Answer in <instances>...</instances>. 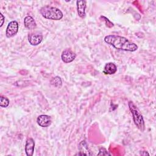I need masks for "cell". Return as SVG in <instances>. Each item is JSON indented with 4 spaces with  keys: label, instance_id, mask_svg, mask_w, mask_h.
Masks as SVG:
<instances>
[{
    "label": "cell",
    "instance_id": "1",
    "mask_svg": "<svg viewBox=\"0 0 156 156\" xmlns=\"http://www.w3.org/2000/svg\"><path fill=\"white\" fill-rule=\"evenodd\" d=\"M104 41L106 43L118 50L134 52L138 49V46L135 43L124 37L117 35H108L105 37Z\"/></svg>",
    "mask_w": 156,
    "mask_h": 156
},
{
    "label": "cell",
    "instance_id": "2",
    "mask_svg": "<svg viewBox=\"0 0 156 156\" xmlns=\"http://www.w3.org/2000/svg\"><path fill=\"white\" fill-rule=\"evenodd\" d=\"M40 12L44 18L51 20H60L63 16L62 12L59 9L49 5L42 7Z\"/></svg>",
    "mask_w": 156,
    "mask_h": 156
},
{
    "label": "cell",
    "instance_id": "3",
    "mask_svg": "<svg viewBox=\"0 0 156 156\" xmlns=\"http://www.w3.org/2000/svg\"><path fill=\"white\" fill-rule=\"evenodd\" d=\"M128 105L129 110L132 115L135 125L139 130H140L141 132H143L145 129V124L142 115L133 102L129 101L128 102Z\"/></svg>",
    "mask_w": 156,
    "mask_h": 156
},
{
    "label": "cell",
    "instance_id": "4",
    "mask_svg": "<svg viewBox=\"0 0 156 156\" xmlns=\"http://www.w3.org/2000/svg\"><path fill=\"white\" fill-rule=\"evenodd\" d=\"M18 31V23L16 21H10L6 28L5 35L7 38L14 37Z\"/></svg>",
    "mask_w": 156,
    "mask_h": 156
},
{
    "label": "cell",
    "instance_id": "5",
    "mask_svg": "<svg viewBox=\"0 0 156 156\" xmlns=\"http://www.w3.org/2000/svg\"><path fill=\"white\" fill-rule=\"evenodd\" d=\"M76 57V54L70 49L64 50L61 55L62 61L65 63H69L74 60Z\"/></svg>",
    "mask_w": 156,
    "mask_h": 156
},
{
    "label": "cell",
    "instance_id": "6",
    "mask_svg": "<svg viewBox=\"0 0 156 156\" xmlns=\"http://www.w3.org/2000/svg\"><path fill=\"white\" fill-rule=\"evenodd\" d=\"M43 37L41 34L32 33L28 35V41L32 46L38 45L43 41Z\"/></svg>",
    "mask_w": 156,
    "mask_h": 156
},
{
    "label": "cell",
    "instance_id": "7",
    "mask_svg": "<svg viewBox=\"0 0 156 156\" xmlns=\"http://www.w3.org/2000/svg\"><path fill=\"white\" fill-rule=\"evenodd\" d=\"M37 124L41 127H48L51 124V118L47 115H39L37 119Z\"/></svg>",
    "mask_w": 156,
    "mask_h": 156
},
{
    "label": "cell",
    "instance_id": "8",
    "mask_svg": "<svg viewBox=\"0 0 156 156\" xmlns=\"http://www.w3.org/2000/svg\"><path fill=\"white\" fill-rule=\"evenodd\" d=\"M79 152L77 155H92L93 153H91V151L89 149L88 146L85 140H82L80 142L79 144Z\"/></svg>",
    "mask_w": 156,
    "mask_h": 156
},
{
    "label": "cell",
    "instance_id": "9",
    "mask_svg": "<svg viewBox=\"0 0 156 156\" xmlns=\"http://www.w3.org/2000/svg\"><path fill=\"white\" fill-rule=\"evenodd\" d=\"M35 148V141L33 138H28L26 141L25 152L27 156H32L34 154Z\"/></svg>",
    "mask_w": 156,
    "mask_h": 156
},
{
    "label": "cell",
    "instance_id": "10",
    "mask_svg": "<svg viewBox=\"0 0 156 156\" xmlns=\"http://www.w3.org/2000/svg\"><path fill=\"white\" fill-rule=\"evenodd\" d=\"M86 2H87L85 0L76 1L77 11L79 16L82 18H84L85 16V9L87 7Z\"/></svg>",
    "mask_w": 156,
    "mask_h": 156
},
{
    "label": "cell",
    "instance_id": "11",
    "mask_svg": "<svg viewBox=\"0 0 156 156\" xmlns=\"http://www.w3.org/2000/svg\"><path fill=\"white\" fill-rule=\"evenodd\" d=\"M117 71V66L113 62H108L106 63L104 67L103 73L105 74L112 75Z\"/></svg>",
    "mask_w": 156,
    "mask_h": 156
},
{
    "label": "cell",
    "instance_id": "12",
    "mask_svg": "<svg viewBox=\"0 0 156 156\" xmlns=\"http://www.w3.org/2000/svg\"><path fill=\"white\" fill-rule=\"evenodd\" d=\"M24 24L25 27L29 30L34 29L37 26L36 22L34 20V18L30 15L26 16L24 18Z\"/></svg>",
    "mask_w": 156,
    "mask_h": 156
},
{
    "label": "cell",
    "instance_id": "13",
    "mask_svg": "<svg viewBox=\"0 0 156 156\" xmlns=\"http://www.w3.org/2000/svg\"><path fill=\"white\" fill-rule=\"evenodd\" d=\"M50 83L52 85L57 88H60L62 85V81L59 76H55L52 77L50 80Z\"/></svg>",
    "mask_w": 156,
    "mask_h": 156
},
{
    "label": "cell",
    "instance_id": "14",
    "mask_svg": "<svg viewBox=\"0 0 156 156\" xmlns=\"http://www.w3.org/2000/svg\"><path fill=\"white\" fill-rule=\"evenodd\" d=\"M9 103H10V101L7 98L2 96H0V106L1 107H3V108L7 107L9 105Z\"/></svg>",
    "mask_w": 156,
    "mask_h": 156
},
{
    "label": "cell",
    "instance_id": "15",
    "mask_svg": "<svg viewBox=\"0 0 156 156\" xmlns=\"http://www.w3.org/2000/svg\"><path fill=\"white\" fill-rule=\"evenodd\" d=\"M110 154L107 151V150L104 148L101 147L99 149V152L98 154V155H110Z\"/></svg>",
    "mask_w": 156,
    "mask_h": 156
},
{
    "label": "cell",
    "instance_id": "16",
    "mask_svg": "<svg viewBox=\"0 0 156 156\" xmlns=\"http://www.w3.org/2000/svg\"><path fill=\"white\" fill-rule=\"evenodd\" d=\"M102 18H104V19H105V21H106V25L108 26V27H109V25H108V24H110V25L112 27V26H113V24L110 21H109V20L108 19V18H105V17H104V16H101Z\"/></svg>",
    "mask_w": 156,
    "mask_h": 156
},
{
    "label": "cell",
    "instance_id": "17",
    "mask_svg": "<svg viewBox=\"0 0 156 156\" xmlns=\"http://www.w3.org/2000/svg\"><path fill=\"white\" fill-rule=\"evenodd\" d=\"M0 16H1V25L0 27H2V25L4 24V20H5V17L4 16V15L1 13H0Z\"/></svg>",
    "mask_w": 156,
    "mask_h": 156
}]
</instances>
